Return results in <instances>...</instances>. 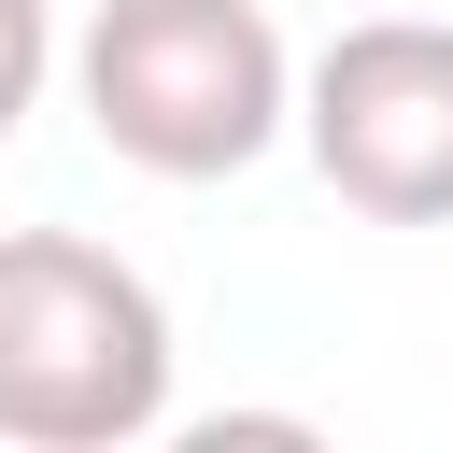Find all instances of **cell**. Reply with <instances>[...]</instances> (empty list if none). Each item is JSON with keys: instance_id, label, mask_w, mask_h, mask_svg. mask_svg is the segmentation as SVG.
<instances>
[{"instance_id": "6da1fadb", "label": "cell", "mask_w": 453, "mask_h": 453, "mask_svg": "<svg viewBox=\"0 0 453 453\" xmlns=\"http://www.w3.org/2000/svg\"><path fill=\"white\" fill-rule=\"evenodd\" d=\"M71 99L142 184H241L297 127V57L269 0H99L71 28Z\"/></svg>"}, {"instance_id": "7a4b0ae2", "label": "cell", "mask_w": 453, "mask_h": 453, "mask_svg": "<svg viewBox=\"0 0 453 453\" xmlns=\"http://www.w3.org/2000/svg\"><path fill=\"white\" fill-rule=\"evenodd\" d=\"M170 297L85 226H0V439L127 453L170 425Z\"/></svg>"}, {"instance_id": "3957f363", "label": "cell", "mask_w": 453, "mask_h": 453, "mask_svg": "<svg viewBox=\"0 0 453 453\" xmlns=\"http://www.w3.org/2000/svg\"><path fill=\"white\" fill-rule=\"evenodd\" d=\"M297 142L340 212L453 226V14H354L297 71Z\"/></svg>"}, {"instance_id": "277c9868", "label": "cell", "mask_w": 453, "mask_h": 453, "mask_svg": "<svg viewBox=\"0 0 453 453\" xmlns=\"http://www.w3.org/2000/svg\"><path fill=\"white\" fill-rule=\"evenodd\" d=\"M42 85H57V0H0V142L42 113Z\"/></svg>"}]
</instances>
